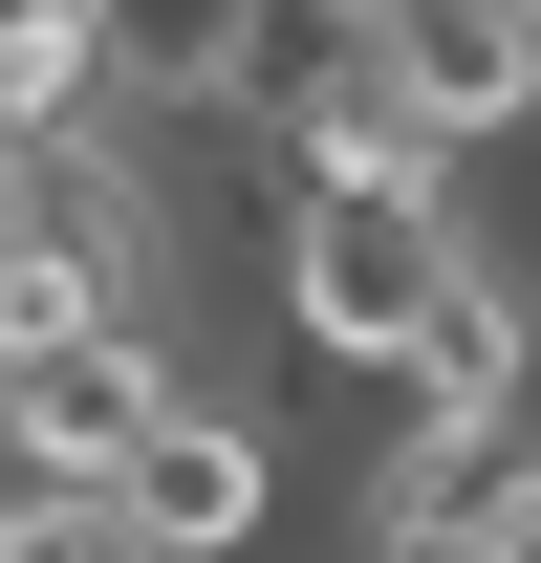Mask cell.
Here are the masks:
<instances>
[{"label": "cell", "instance_id": "4", "mask_svg": "<svg viewBox=\"0 0 541 563\" xmlns=\"http://www.w3.org/2000/svg\"><path fill=\"white\" fill-rule=\"evenodd\" d=\"M368 66L411 87V131L455 174L541 152V0H368Z\"/></svg>", "mask_w": 541, "mask_h": 563}, {"label": "cell", "instance_id": "1", "mask_svg": "<svg viewBox=\"0 0 541 563\" xmlns=\"http://www.w3.org/2000/svg\"><path fill=\"white\" fill-rule=\"evenodd\" d=\"M476 261H498V217H476V174H433V152H390V174H281V217H261L281 347H303V368H368V390L411 368V325H433Z\"/></svg>", "mask_w": 541, "mask_h": 563}, {"label": "cell", "instance_id": "6", "mask_svg": "<svg viewBox=\"0 0 541 563\" xmlns=\"http://www.w3.org/2000/svg\"><path fill=\"white\" fill-rule=\"evenodd\" d=\"M109 131V22L87 0H0V152H66Z\"/></svg>", "mask_w": 541, "mask_h": 563}, {"label": "cell", "instance_id": "2", "mask_svg": "<svg viewBox=\"0 0 541 563\" xmlns=\"http://www.w3.org/2000/svg\"><path fill=\"white\" fill-rule=\"evenodd\" d=\"M174 390H217L196 325H87V347L0 368V498H109V477H131V433L174 412Z\"/></svg>", "mask_w": 541, "mask_h": 563}, {"label": "cell", "instance_id": "7", "mask_svg": "<svg viewBox=\"0 0 541 563\" xmlns=\"http://www.w3.org/2000/svg\"><path fill=\"white\" fill-rule=\"evenodd\" d=\"M0 563H131L109 498H0Z\"/></svg>", "mask_w": 541, "mask_h": 563}, {"label": "cell", "instance_id": "8", "mask_svg": "<svg viewBox=\"0 0 541 563\" xmlns=\"http://www.w3.org/2000/svg\"><path fill=\"white\" fill-rule=\"evenodd\" d=\"M498 563H541V498H520V520H498Z\"/></svg>", "mask_w": 541, "mask_h": 563}, {"label": "cell", "instance_id": "3", "mask_svg": "<svg viewBox=\"0 0 541 563\" xmlns=\"http://www.w3.org/2000/svg\"><path fill=\"white\" fill-rule=\"evenodd\" d=\"M109 520H131V563H261L281 542V433L239 412V390H174V412L131 433Z\"/></svg>", "mask_w": 541, "mask_h": 563}, {"label": "cell", "instance_id": "5", "mask_svg": "<svg viewBox=\"0 0 541 563\" xmlns=\"http://www.w3.org/2000/svg\"><path fill=\"white\" fill-rule=\"evenodd\" d=\"M87 22H109V109H152V131H217L239 44H261V0H87Z\"/></svg>", "mask_w": 541, "mask_h": 563}]
</instances>
